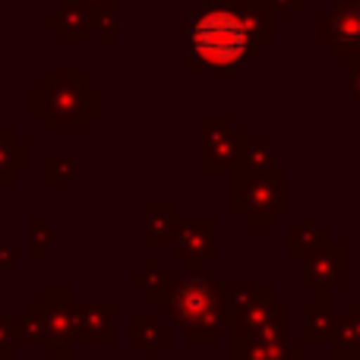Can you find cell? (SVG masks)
Here are the masks:
<instances>
[{"instance_id": "cell-9", "label": "cell", "mask_w": 360, "mask_h": 360, "mask_svg": "<svg viewBox=\"0 0 360 360\" xmlns=\"http://www.w3.org/2000/svg\"><path fill=\"white\" fill-rule=\"evenodd\" d=\"M237 171H250V174H262V171H275V152L266 143H247L240 155Z\"/></svg>"}, {"instance_id": "cell-5", "label": "cell", "mask_w": 360, "mask_h": 360, "mask_svg": "<svg viewBox=\"0 0 360 360\" xmlns=\"http://www.w3.org/2000/svg\"><path fill=\"white\" fill-rule=\"evenodd\" d=\"M304 285L335 288L345 285V247L342 243H326L304 256Z\"/></svg>"}, {"instance_id": "cell-4", "label": "cell", "mask_w": 360, "mask_h": 360, "mask_svg": "<svg viewBox=\"0 0 360 360\" xmlns=\"http://www.w3.org/2000/svg\"><path fill=\"white\" fill-rule=\"evenodd\" d=\"M243 149H247L243 130L231 124V117H205V168L209 171L237 168Z\"/></svg>"}, {"instance_id": "cell-12", "label": "cell", "mask_w": 360, "mask_h": 360, "mask_svg": "<svg viewBox=\"0 0 360 360\" xmlns=\"http://www.w3.org/2000/svg\"><path fill=\"white\" fill-rule=\"evenodd\" d=\"M345 4H351V6H357V10H360V0H345Z\"/></svg>"}, {"instance_id": "cell-11", "label": "cell", "mask_w": 360, "mask_h": 360, "mask_svg": "<svg viewBox=\"0 0 360 360\" xmlns=\"http://www.w3.org/2000/svg\"><path fill=\"white\" fill-rule=\"evenodd\" d=\"M348 89L351 98L360 105V60H348Z\"/></svg>"}, {"instance_id": "cell-10", "label": "cell", "mask_w": 360, "mask_h": 360, "mask_svg": "<svg viewBox=\"0 0 360 360\" xmlns=\"http://www.w3.org/2000/svg\"><path fill=\"white\" fill-rule=\"evenodd\" d=\"M262 6H269L272 13H300L307 0H259Z\"/></svg>"}, {"instance_id": "cell-1", "label": "cell", "mask_w": 360, "mask_h": 360, "mask_svg": "<svg viewBox=\"0 0 360 360\" xmlns=\"http://www.w3.org/2000/svg\"><path fill=\"white\" fill-rule=\"evenodd\" d=\"M272 41V10L262 4H209L190 25V57L196 67L234 70Z\"/></svg>"}, {"instance_id": "cell-7", "label": "cell", "mask_w": 360, "mask_h": 360, "mask_svg": "<svg viewBox=\"0 0 360 360\" xmlns=\"http://www.w3.org/2000/svg\"><path fill=\"white\" fill-rule=\"evenodd\" d=\"M212 234H215V218H184L177 224V253L193 256V259L215 253Z\"/></svg>"}, {"instance_id": "cell-3", "label": "cell", "mask_w": 360, "mask_h": 360, "mask_svg": "<svg viewBox=\"0 0 360 360\" xmlns=\"http://www.w3.org/2000/svg\"><path fill=\"white\" fill-rule=\"evenodd\" d=\"M316 38L329 44L332 54L360 60V10L351 4H332L316 19Z\"/></svg>"}, {"instance_id": "cell-6", "label": "cell", "mask_w": 360, "mask_h": 360, "mask_svg": "<svg viewBox=\"0 0 360 360\" xmlns=\"http://www.w3.org/2000/svg\"><path fill=\"white\" fill-rule=\"evenodd\" d=\"M177 307L190 319H212L218 310V288L202 278L184 281L177 291Z\"/></svg>"}, {"instance_id": "cell-2", "label": "cell", "mask_w": 360, "mask_h": 360, "mask_svg": "<svg viewBox=\"0 0 360 360\" xmlns=\"http://www.w3.org/2000/svg\"><path fill=\"white\" fill-rule=\"evenodd\" d=\"M291 180L285 171H237L234 180V212L247 221V228H272L281 215H288Z\"/></svg>"}, {"instance_id": "cell-8", "label": "cell", "mask_w": 360, "mask_h": 360, "mask_svg": "<svg viewBox=\"0 0 360 360\" xmlns=\"http://www.w3.org/2000/svg\"><path fill=\"white\" fill-rule=\"evenodd\" d=\"M288 243H291V256H300V259H304L307 253H313V250L332 243V231L323 228L316 215H307L304 221L291 231V240H288Z\"/></svg>"}]
</instances>
